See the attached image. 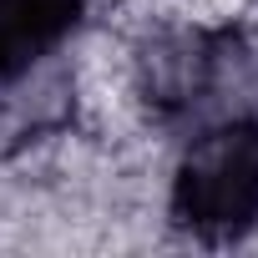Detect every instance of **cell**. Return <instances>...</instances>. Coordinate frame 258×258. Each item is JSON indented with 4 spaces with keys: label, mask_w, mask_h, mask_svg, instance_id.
Wrapping results in <instances>:
<instances>
[{
    "label": "cell",
    "mask_w": 258,
    "mask_h": 258,
    "mask_svg": "<svg viewBox=\"0 0 258 258\" xmlns=\"http://www.w3.org/2000/svg\"><path fill=\"white\" fill-rule=\"evenodd\" d=\"M137 91L157 126L192 137L213 121L253 111L258 56L233 26H177L142 46Z\"/></svg>",
    "instance_id": "6da1fadb"
},
{
    "label": "cell",
    "mask_w": 258,
    "mask_h": 258,
    "mask_svg": "<svg viewBox=\"0 0 258 258\" xmlns=\"http://www.w3.org/2000/svg\"><path fill=\"white\" fill-rule=\"evenodd\" d=\"M81 21L86 0H0V86L51 66Z\"/></svg>",
    "instance_id": "3957f363"
},
{
    "label": "cell",
    "mask_w": 258,
    "mask_h": 258,
    "mask_svg": "<svg viewBox=\"0 0 258 258\" xmlns=\"http://www.w3.org/2000/svg\"><path fill=\"white\" fill-rule=\"evenodd\" d=\"M167 213L198 243H238L258 228V116L238 111L182 137Z\"/></svg>",
    "instance_id": "7a4b0ae2"
}]
</instances>
